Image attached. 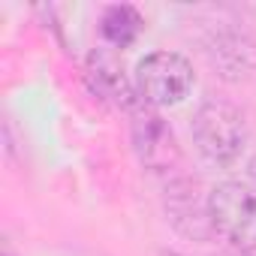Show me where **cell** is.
I'll list each match as a JSON object with an SVG mask.
<instances>
[{"mask_svg": "<svg viewBox=\"0 0 256 256\" xmlns=\"http://www.w3.org/2000/svg\"><path fill=\"white\" fill-rule=\"evenodd\" d=\"M145 30V18L130 4H112L100 16V34L108 48H130Z\"/></svg>", "mask_w": 256, "mask_h": 256, "instance_id": "cell-7", "label": "cell"}, {"mask_svg": "<svg viewBox=\"0 0 256 256\" xmlns=\"http://www.w3.org/2000/svg\"><path fill=\"white\" fill-rule=\"evenodd\" d=\"M84 78L90 84V90L118 106V108H126V112H133L142 100L136 94V84H130V78L124 76V64L120 58L114 54V48H96L88 54V64H84Z\"/></svg>", "mask_w": 256, "mask_h": 256, "instance_id": "cell-5", "label": "cell"}, {"mask_svg": "<svg viewBox=\"0 0 256 256\" xmlns=\"http://www.w3.org/2000/svg\"><path fill=\"white\" fill-rule=\"evenodd\" d=\"M166 208H169V217H172L178 232H184V235H190L196 241H205L214 232L211 214H208V199L199 202L196 199V187H190L187 181L172 187V193L166 199Z\"/></svg>", "mask_w": 256, "mask_h": 256, "instance_id": "cell-6", "label": "cell"}, {"mask_svg": "<svg viewBox=\"0 0 256 256\" xmlns=\"http://www.w3.org/2000/svg\"><path fill=\"white\" fill-rule=\"evenodd\" d=\"M193 142L199 154L208 157L211 163H220V166L235 163L247 142V124L241 108L223 100L205 102L193 118Z\"/></svg>", "mask_w": 256, "mask_h": 256, "instance_id": "cell-1", "label": "cell"}, {"mask_svg": "<svg viewBox=\"0 0 256 256\" xmlns=\"http://www.w3.org/2000/svg\"><path fill=\"white\" fill-rule=\"evenodd\" d=\"M193 66L184 54L175 52H154L139 60L136 66V94L151 108L178 106L193 90Z\"/></svg>", "mask_w": 256, "mask_h": 256, "instance_id": "cell-3", "label": "cell"}, {"mask_svg": "<svg viewBox=\"0 0 256 256\" xmlns=\"http://www.w3.org/2000/svg\"><path fill=\"white\" fill-rule=\"evenodd\" d=\"M208 214L217 235L232 247L256 250V187L241 181H223L208 193Z\"/></svg>", "mask_w": 256, "mask_h": 256, "instance_id": "cell-2", "label": "cell"}, {"mask_svg": "<svg viewBox=\"0 0 256 256\" xmlns=\"http://www.w3.org/2000/svg\"><path fill=\"white\" fill-rule=\"evenodd\" d=\"M160 256H178V253H160Z\"/></svg>", "mask_w": 256, "mask_h": 256, "instance_id": "cell-8", "label": "cell"}, {"mask_svg": "<svg viewBox=\"0 0 256 256\" xmlns=\"http://www.w3.org/2000/svg\"><path fill=\"white\" fill-rule=\"evenodd\" d=\"M130 114H133V124H130L133 151L142 160V166L151 172H169L181 160L172 126L145 102H139Z\"/></svg>", "mask_w": 256, "mask_h": 256, "instance_id": "cell-4", "label": "cell"}]
</instances>
